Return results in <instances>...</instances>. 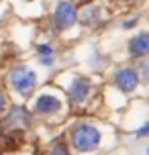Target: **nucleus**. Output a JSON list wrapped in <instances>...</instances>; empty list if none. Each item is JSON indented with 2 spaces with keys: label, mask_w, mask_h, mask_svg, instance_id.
<instances>
[{
  "label": "nucleus",
  "mask_w": 149,
  "mask_h": 155,
  "mask_svg": "<svg viewBox=\"0 0 149 155\" xmlns=\"http://www.w3.org/2000/svg\"><path fill=\"white\" fill-rule=\"evenodd\" d=\"M129 55L135 59H145L149 55V33H139L129 41Z\"/></svg>",
  "instance_id": "nucleus-8"
},
{
  "label": "nucleus",
  "mask_w": 149,
  "mask_h": 155,
  "mask_svg": "<svg viewBox=\"0 0 149 155\" xmlns=\"http://www.w3.org/2000/svg\"><path fill=\"white\" fill-rule=\"evenodd\" d=\"M112 84L117 86L123 94H133L139 88V84H141V74H139L137 68H131V65L118 68L112 74Z\"/></svg>",
  "instance_id": "nucleus-5"
},
{
  "label": "nucleus",
  "mask_w": 149,
  "mask_h": 155,
  "mask_svg": "<svg viewBox=\"0 0 149 155\" xmlns=\"http://www.w3.org/2000/svg\"><path fill=\"white\" fill-rule=\"evenodd\" d=\"M147 133H149V123H145V124H143V127H141V129L137 131V137H145Z\"/></svg>",
  "instance_id": "nucleus-14"
},
{
  "label": "nucleus",
  "mask_w": 149,
  "mask_h": 155,
  "mask_svg": "<svg viewBox=\"0 0 149 155\" xmlns=\"http://www.w3.org/2000/svg\"><path fill=\"white\" fill-rule=\"evenodd\" d=\"M78 23V4L74 0H59L53 10V27L57 31H68Z\"/></svg>",
  "instance_id": "nucleus-3"
},
{
  "label": "nucleus",
  "mask_w": 149,
  "mask_h": 155,
  "mask_svg": "<svg viewBox=\"0 0 149 155\" xmlns=\"http://www.w3.org/2000/svg\"><path fill=\"white\" fill-rule=\"evenodd\" d=\"M8 80H10L12 90H15L21 98H25V100L31 98L33 92L37 90V84H39V78H37L35 70L29 68V65H16V68H12Z\"/></svg>",
  "instance_id": "nucleus-2"
},
{
  "label": "nucleus",
  "mask_w": 149,
  "mask_h": 155,
  "mask_svg": "<svg viewBox=\"0 0 149 155\" xmlns=\"http://www.w3.org/2000/svg\"><path fill=\"white\" fill-rule=\"evenodd\" d=\"M78 18L84 25H96L98 21H100V8H98V6H88V4H86V8H84L82 16L78 15Z\"/></svg>",
  "instance_id": "nucleus-10"
},
{
  "label": "nucleus",
  "mask_w": 149,
  "mask_h": 155,
  "mask_svg": "<svg viewBox=\"0 0 149 155\" xmlns=\"http://www.w3.org/2000/svg\"><path fill=\"white\" fill-rule=\"evenodd\" d=\"M51 155H70V149H68L65 143H57V145H53V149H51Z\"/></svg>",
  "instance_id": "nucleus-11"
},
{
  "label": "nucleus",
  "mask_w": 149,
  "mask_h": 155,
  "mask_svg": "<svg viewBox=\"0 0 149 155\" xmlns=\"http://www.w3.org/2000/svg\"><path fill=\"white\" fill-rule=\"evenodd\" d=\"M37 55H39V63L45 68H51L55 63V47L51 43H39L37 45Z\"/></svg>",
  "instance_id": "nucleus-9"
},
{
  "label": "nucleus",
  "mask_w": 149,
  "mask_h": 155,
  "mask_svg": "<svg viewBox=\"0 0 149 155\" xmlns=\"http://www.w3.org/2000/svg\"><path fill=\"white\" fill-rule=\"evenodd\" d=\"M80 4H84V6H86V4H90V2H92V0H78Z\"/></svg>",
  "instance_id": "nucleus-15"
},
{
  "label": "nucleus",
  "mask_w": 149,
  "mask_h": 155,
  "mask_svg": "<svg viewBox=\"0 0 149 155\" xmlns=\"http://www.w3.org/2000/svg\"><path fill=\"white\" fill-rule=\"evenodd\" d=\"M63 108L61 100L55 96V94H41V96H37V100H35V104H33V110L31 114L39 116V118H51V116L59 114Z\"/></svg>",
  "instance_id": "nucleus-6"
},
{
  "label": "nucleus",
  "mask_w": 149,
  "mask_h": 155,
  "mask_svg": "<svg viewBox=\"0 0 149 155\" xmlns=\"http://www.w3.org/2000/svg\"><path fill=\"white\" fill-rule=\"evenodd\" d=\"M139 23V18H137V16H135V18H129V21H127L125 25H123V29H133L135 25Z\"/></svg>",
  "instance_id": "nucleus-13"
},
{
  "label": "nucleus",
  "mask_w": 149,
  "mask_h": 155,
  "mask_svg": "<svg viewBox=\"0 0 149 155\" xmlns=\"http://www.w3.org/2000/svg\"><path fill=\"white\" fill-rule=\"evenodd\" d=\"M102 133L90 123H78L70 133V143L78 153H90L100 147Z\"/></svg>",
  "instance_id": "nucleus-1"
},
{
  "label": "nucleus",
  "mask_w": 149,
  "mask_h": 155,
  "mask_svg": "<svg viewBox=\"0 0 149 155\" xmlns=\"http://www.w3.org/2000/svg\"><path fill=\"white\" fill-rule=\"evenodd\" d=\"M31 120H33V114L31 110L27 106H8L6 112H4V118H2V127L8 129V131H25L31 127Z\"/></svg>",
  "instance_id": "nucleus-4"
},
{
  "label": "nucleus",
  "mask_w": 149,
  "mask_h": 155,
  "mask_svg": "<svg viewBox=\"0 0 149 155\" xmlns=\"http://www.w3.org/2000/svg\"><path fill=\"white\" fill-rule=\"evenodd\" d=\"M92 94V80L88 76H74L68 84V96L74 104H84Z\"/></svg>",
  "instance_id": "nucleus-7"
},
{
  "label": "nucleus",
  "mask_w": 149,
  "mask_h": 155,
  "mask_svg": "<svg viewBox=\"0 0 149 155\" xmlns=\"http://www.w3.org/2000/svg\"><path fill=\"white\" fill-rule=\"evenodd\" d=\"M6 108H8V96H6V92L0 88V116L6 112Z\"/></svg>",
  "instance_id": "nucleus-12"
},
{
  "label": "nucleus",
  "mask_w": 149,
  "mask_h": 155,
  "mask_svg": "<svg viewBox=\"0 0 149 155\" xmlns=\"http://www.w3.org/2000/svg\"><path fill=\"white\" fill-rule=\"evenodd\" d=\"M121 2H127V0H121Z\"/></svg>",
  "instance_id": "nucleus-16"
}]
</instances>
